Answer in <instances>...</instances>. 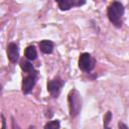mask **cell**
Returning <instances> with one entry per match:
<instances>
[{
    "mask_svg": "<svg viewBox=\"0 0 129 129\" xmlns=\"http://www.w3.org/2000/svg\"><path fill=\"white\" fill-rule=\"evenodd\" d=\"M124 11H125L124 5L118 1H114L108 6L107 15L109 17V20L116 27L122 26V16L124 14Z\"/></svg>",
    "mask_w": 129,
    "mask_h": 129,
    "instance_id": "6da1fadb",
    "label": "cell"
},
{
    "mask_svg": "<svg viewBox=\"0 0 129 129\" xmlns=\"http://www.w3.org/2000/svg\"><path fill=\"white\" fill-rule=\"evenodd\" d=\"M68 102H69V108H70V115L72 118L77 117L81 110H82V98L78 90L73 89L68 97Z\"/></svg>",
    "mask_w": 129,
    "mask_h": 129,
    "instance_id": "7a4b0ae2",
    "label": "cell"
},
{
    "mask_svg": "<svg viewBox=\"0 0 129 129\" xmlns=\"http://www.w3.org/2000/svg\"><path fill=\"white\" fill-rule=\"evenodd\" d=\"M95 58L92 57V55L88 52H84L80 55V58H79V68L83 71V72H86V73H90L94 67H95Z\"/></svg>",
    "mask_w": 129,
    "mask_h": 129,
    "instance_id": "3957f363",
    "label": "cell"
},
{
    "mask_svg": "<svg viewBox=\"0 0 129 129\" xmlns=\"http://www.w3.org/2000/svg\"><path fill=\"white\" fill-rule=\"evenodd\" d=\"M63 86V81L60 80V79H53L51 81H49L47 83V91L49 92V94L53 97V98H57L60 91H61V88Z\"/></svg>",
    "mask_w": 129,
    "mask_h": 129,
    "instance_id": "277c9868",
    "label": "cell"
},
{
    "mask_svg": "<svg viewBox=\"0 0 129 129\" xmlns=\"http://www.w3.org/2000/svg\"><path fill=\"white\" fill-rule=\"evenodd\" d=\"M35 83H36V73L35 72L33 74H30V75L26 76L23 79V82H22V92H23V94L30 93L32 91Z\"/></svg>",
    "mask_w": 129,
    "mask_h": 129,
    "instance_id": "5b68a950",
    "label": "cell"
},
{
    "mask_svg": "<svg viewBox=\"0 0 129 129\" xmlns=\"http://www.w3.org/2000/svg\"><path fill=\"white\" fill-rule=\"evenodd\" d=\"M7 55L11 62H17L19 58V48L15 42H10L7 46Z\"/></svg>",
    "mask_w": 129,
    "mask_h": 129,
    "instance_id": "8992f818",
    "label": "cell"
},
{
    "mask_svg": "<svg viewBox=\"0 0 129 129\" xmlns=\"http://www.w3.org/2000/svg\"><path fill=\"white\" fill-rule=\"evenodd\" d=\"M58 8L62 11H67L75 6H81L85 4V1H80V0H60L57 2Z\"/></svg>",
    "mask_w": 129,
    "mask_h": 129,
    "instance_id": "52a82bcc",
    "label": "cell"
},
{
    "mask_svg": "<svg viewBox=\"0 0 129 129\" xmlns=\"http://www.w3.org/2000/svg\"><path fill=\"white\" fill-rule=\"evenodd\" d=\"M39 47H40V50L43 52V53H51L52 50H53V47H54V44L51 40H47V39H44V40H41L39 42Z\"/></svg>",
    "mask_w": 129,
    "mask_h": 129,
    "instance_id": "ba28073f",
    "label": "cell"
},
{
    "mask_svg": "<svg viewBox=\"0 0 129 129\" xmlns=\"http://www.w3.org/2000/svg\"><path fill=\"white\" fill-rule=\"evenodd\" d=\"M24 55L25 57L28 59V60H34L36 59L37 57V52H36V49L33 45H29L25 48V51H24Z\"/></svg>",
    "mask_w": 129,
    "mask_h": 129,
    "instance_id": "9c48e42d",
    "label": "cell"
},
{
    "mask_svg": "<svg viewBox=\"0 0 129 129\" xmlns=\"http://www.w3.org/2000/svg\"><path fill=\"white\" fill-rule=\"evenodd\" d=\"M20 67H21V69H22L24 72H26V73H32V72L34 71L32 63H31L29 60H21Z\"/></svg>",
    "mask_w": 129,
    "mask_h": 129,
    "instance_id": "30bf717a",
    "label": "cell"
},
{
    "mask_svg": "<svg viewBox=\"0 0 129 129\" xmlns=\"http://www.w3.org/2000/svg\"><path fill=\"white\" fill-rule=\"evenodd\" d=\"M59 127H60V123L58 120L49 121L44 125V129H59Z\"/></svg>",
    "mask_w": 129,
    "mask_h": 129,
    "instance_id": "8fae6325",
    "label": "cell"
},
{
    "mask_svg": "<svg viewBox=\"0 0 129 129\" xmlns=\"http://www.w3.org/2000/svg\"><path fill=\"white\" fill-rule=\"evenodd\" d=\"M111 119H112V113L110 111H108L104 116V129H111L109 127V123H110Z\"/></svg>",
    "mask_w": 129,
    "mask_h": 129,
    "instance_id": "7c38bea8",
    "label": "cell"
},
{
    "mask_svg": "<svg viewBox=\"0 0 129 129\" xmlns=\"http://www.w3.org/2000/svg\"><path fill=\"white\" fill-rule=\"evenodd\" d=\"M118 127H119V129H129L128 126L126 124H124L123 122H119L118 123Z\"/></svg>",
    "mask_w": 129,
    "mask_h": 129,
    "instance_id": "4fadbf2b",
    "label": "cell"
},
{
    "mask_svg": "<svg viewBox=\"0 0 129 129\" xmlns=\"http://www.w3.org/2000/svg\"><path fill=\"white\" fill-rule=\"evenodd\" d=\"M1 122H2V127H1V129H5V128H6V122H5V118H4V115H3V114L1 115Z\"/></svg>",
    "mask_w": 129,
    "mask_h": 129,
    "instance_id": "5bb4252c",
    "label": "cell"
},
{
    "mask_svg": "<svg viewBox=\"0 0 129 129\" xmlns=\"http://www.w3.org/2000/svg\"><path fill=\"white\" fill-rule=\"evenodd\" d=\"M12 129H19V126L16 123V121L14 120V118H12Z\"/></svg>",
    "mask_w": 129,
    "mask_h": 129,
    "instance_id": "9a60e30c",
    "label": "cell"
},
{
    "mask_svg": "<svg viewBox=\"0 0 129 129\" xmlns=\"http://www.w3.org/2000/svg\"><path fill=\"white\" fill-rule=\"evenodd\" d=\"M28 129H36V127H35V126H32V125H31V126H29V128H28Z\"/></svg>",
    "mask_w": 129,
    "mask_h": 129,
    "instance_id": "2e32d148",
    "label": "cell"
}]
</instances>
